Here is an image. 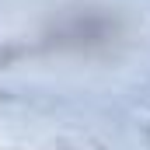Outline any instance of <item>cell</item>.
Instances as JSON below:
<instances>
[{
	"instance_id": "obj_1",
	"label": "cell",
	"mask_w": 150,
	"mask_h": 150,
	"mask_svg": "<svg viewBox=\"0 0 150 150\" xmlns=\"http://www.w3.org/2000/svg\"><path fill=\"white\" fill-rule=\"evenodd\" d=\"M112 35H115V21L101 11H77L56 28V42L59 45H77V49L108 42Z\"/></svg>"
}]
</instances>
